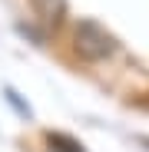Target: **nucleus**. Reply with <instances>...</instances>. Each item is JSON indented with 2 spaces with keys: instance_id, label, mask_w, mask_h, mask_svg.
<instances>
[{
  "instance_id": "nucleus-1",
  "label": "nucleus",
  "mask_w": 149,
  "mask_h": 152,
  "mask_svg": "<svg viewBox=\"0 0 149 152\" xmlns=\"http://www.w3.org/2000/svg\"><path fill=\"white\" fill-rule=\"evenodd\" d=\"M73 50L86 63H103L116 53V37L96 20H80L73 27Z\"/></svg>"
},
{
  "instance_id": "nucleus-2",
  "label": "nucleus",
  "mask_w": 149,
  "mask_h": 152,
  "mask_svg": "<svg viewBox=\"0 0 149 152\" xmlns=\"http://www.w3.org/2000/svg\"><path fill=\"white\" fill-rule=\"evenodd\" d=\"M30 7L40 17V23H46V27H60L66 17V0H30Z\"/></svg>"
},
{
  "instance_id": "nucleus-3",
  "label": "nucleus",
  "mask_w": 149,
  "mask_h": 152,
  "mask_svg": "<svg viewBox=\"0 0 149 152\" xmlns=\"http://www.w3.org/2000/svg\"><path fill=\"white\" fill-rule=\"evenodd\" d=\"M46 145H50V152H83V145L76 139H70L63 132H46Z\"/></svg>"
}]
</instances>
